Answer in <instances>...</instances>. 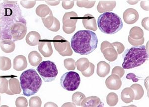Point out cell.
I'll return each instance as SVG.
<instances>
[{
  "label": "cell",
  "instance_id": "obj_1",
  "mask_svg": "<svg viewBox=\"0 0 149 107\" xmlns=\"http://www.w3.org/2000/svg\"><path fill=\"white\" fill-rule=\"evenodd\" d=\"M0 20L1 39L13 25L19 22L26 24L17 1H8L0 3Z\"/></svg>",
  "mask_w": 149,
  "mask_h": 107
},
{
  "label": "cell",
  "instance_id": "obj_2",
  "mask_svg": "<svg viewBox=\"0 0 149 107\" xmlns=\"http://www.w3.org/2000/svg\"><path fill=\"white\" fill-rule=\"evenodd\" d=\"M98 41L95 32L85 30L78 31L72 38V48L77 53L88 55L97 48Z\"/></svg>",
  "mask_w": 149,
  "mask_h": 107
},
{
  "label": "cell",
  "instance_id": "obj_3",
  "mask_svg": "<svg viewBox=\"0 0 149 107\" xmlns=\"http://www.w3.org/2000/svg\"><path fill=\"white\" fill-rule=\"evenodd\" d=\"M122 56L123 58L122 67L125 69L140 66L149 58L148 53L144 45L126 50Z\"/></svg>",
  "mask_w": 149,
  "mask_h": 107
},
{
  "label": "cell",
  "instance_id": "obj_4",
  "mask_svg": "<svg viewBox=\"0 0 149 107\" xmlns=\"http://www.w3.org/2000/svg\"><path fill=\"white\" fill-rule=\"evenodd\" d=\"M20 84L24 95L29 97L37 93L42 85V81L36 70L29 69L20 75Z\"/></svg>",
  "mask_w": 149,
  "mask_h": 107
},
{
  "label": "cell",
  "instance_id": "obj_5",
  "mask_svg": "<svg viewBox=\"0 0 149 107\" xmlns=\"http://www.w3.org/2000/svg\"><path fill=\"white\" fill-rule=\"evenodd\" d=\"M97 24L102 32L114 34L120 31L123 26L120 17L111 12H105L98 17Z\"/></svg>",
  "mask_w": 149,
  "mask_h": 107
},
{
  "label": "cell",
  "instance_id": "obj_6",
  "mask_svg": "<svg viewBox=\"0 0 149 107\" xmlns=\"http://www.w3.org/2000/svg\"><path fill=\"white\" fill-rule=\"evenodd\" d=\"M37 71L45 82L54 81L58 73L56 64L50 60L40 63L37 67Z\"/></svg>",
  "mask_w": 149,
  "mask_h": 107
},
{
  "label": "cell",
  "instance_id": "obj_7",
  "mask_svg": "<svg viewBox=\"0 0 149 107\" xmlns=\"http://www.w3.org/2000/svg\"><path fill=\"white\" fill-rule=\"evenodd\" d=\"M81 83L80 75L76 72L70 71L61 77L60 84L62 88L68 91H74L79 88Z\"/></svg>",
  "mask_w": 149,
  "mask_h": 107
},
{
  "label": "cell",
  "instance_id": "obj_8",
  "mask_svg": "<svg viewBox=\"0 0 149 107\" xmlns=\"http://www.w3.org/2000/svg\"><path fill=\"white\" fill-rule=\"evenodd\" d=\"M52 41L56 50L62 56H71L73 55V51L69 42L62 36H56Z\"/></svg>",
  "mask_w": 149,
  "mask_h": 107
},
{
  "label": "cell",
  "instance_id": "obj_9",
  "mask_svg": "<svg viewBox=\"0 0 149 107\" xmlns=\"http://www.w3.org/2000/svg\"><path fill=\"white\" fill-rule=\"evenodd\" d=\"M78 15L74 12L66 13L63 17V30L67 34H71L76 28V24L78 22Z\"/></svg>",
  "mask_w": 149,
  "mask_h": 107
},
{
  "label": "cell",
  "instance_id": "obj_10",
  "mask_svg": "<svg viewBox=\"0 0 149 107\" xmlns=\"http://www.w3.org/2000/svg\"><path fill=\"white\" fill-rule=\"evenodd\" d=\"M100 50L106 59L110 62L117 59L118 53L113 45L107 41H104L101 44Z\"/></svg>",
  "mask_w": 149,
  "mask_h": 107
},
{
  "label": "cell",
  "instance_id": "obj_11",
  "mask_svg": "<svg viewBox=\"0 0 149 107\" xmlns=\"http://www.w3.org/2000/svg\"><path fill=\"white\" fill-rule=\"evenodd\" d=\"M51 40L45 39L39 40L38 43V50L43 56L48 57L51 56L53 52L51 45Z\"/></svg>",
  "mask_w": 149,
  "mask_h": 107
},
{
  "label": "cell",
  "instance_id": "obj_12",
  "mask_svg": "<svg viewBox=\"0 0 149 107\" xmlns=\"http://www.w3.org/2000/svg\"><path fill=\"white\" fill-rule=\"evenodd\" d=\"M105 84L109 89L117 90L121 87L122 81L118 76L112 74L106 79Z\"/></svg>",
  "mask_w": 149,
  "mask_h": 107
},
{
  "label": "cell",
  "instance_id": "obj_13",
  "mask_svg": "<svg viewBox=\"0 0 149 107\" xmlns=\"http://www.w3.org/2000/svg\"><path fill=\"white\" fill-rule=\"evenodd\" d=\"M123 17L124 21L126 24H132L138 20L139 15L137 11L135 9L129 8L124 12Z\"/></svg>",
  "mask_w": 149,
  "mask_h": 107
},
{
  "label": "cell",
  "instance_id": "obj_14",
  "mask_svg": "<svg viewBox=\"0 0 149 107\" xmlns=\"http://www.w3.org/2000/svg\"><path fill=\"white\" fill-rule=\"evenodd\" d=\"M116 5L115 1H100L97 6V10L99 13L111 12Z\"/></svg>",
  "mask_w": 149,
  "mask_h": 107
},
{
  "label": "cell",
  "instance_id": "obj_15",
  "mask_svg": "<svg viewBox=\"0 0 149 107\" xmlns=\"http://www.w3.org/2000/svg\"><path fill=\"white\" fill-rule=\"evenodd\" d=\"M82 22L85 29L93 31L97 29V22L95 17L91 14H86L82 17Z\"/></svg>",
  "mask_w": 149,
  "mask_h": 107
},
{
  "label": "cell",
  "instance_id": "obj_16",
  "mask_svg": "<svg viewBox=\"0 0 149 107\" xmlns=\"http://www.w3.org/2000/svg\"><path fill=\"white\" fill-rule=\"evenodd\" d=\"M104 105L100 99L97 96H90L86 98L81 103L82 107H102Z\"/></svg>",
  "mask_w": 149,
  "mask_h": 107
},
{
  "label": "cell",
  "instance_id": "obj_17",
  "mask_svg": "<svg viewBox=\"0 0 149 107\" xmlns=\"http://www.w3.org/2000/svg\"><path fill=\"white\" fill-rule=\"evenodd\" d=\"M27 66V60L25 56L19 55L14 58L13 67L16 71H21L25 69Z\"/></svg>",
  "mask_w": 149,
  "mask_h": 107
},
{
  "label": "cell",
  "instance_id": "obj_18",
  "mask_svg": "<svg viewBox=\"0 0 149 107\" xmlns=\"http://www.w3.org/2000/svg\"><path fill=\"white\" fill-rule=\"evenodd\" d=\"M110 66L105 61H100L97 64V73L100 77H105L110 72Z\"/></svg>",
  "mask_w": 149,
  "mask_h": 107
},
{
  "label": "cell",
  "instance_id": "obj_19",
  "mask_svg": "<svg viewBox=\"0 0 149 107\" xmlns=\"http://www.w3.org/2000/svg\"><path fill=\"white\" fill-rule=\"evenodd\" d=\"M0 47L2 51L7 53H10L15 50V48L14 41L9 39L1 40L0 42Z\"/></svg>",
  "mask_w": 149,
  "mask_h": 107
},
{
  "label": "cell",
  "instance_id": "obj_20",
  "mask_svg": "<svg viewBox=\"0 0 149 107\" xmlns=\"http://www.w3.org/2000/svg\"><path fill=\"white\" fill-rule=\"evenodd\" d=\"M9 80V89L14 94H19L22 92L19 80L13 75H10Z\"/></svg>",
  "mask_w": 149,
  "mask_h": 107
},
{
  "label": "cell",
  "instance_id": "obj_21",
  "mask_svg": "<svg viewBox=\"0 0 149 107\" xmlns=\"http://www.w3.org/2000/svg\"><path fill=\"white\" fill-rule=\"evenodd\" d=\"M41 36L38 32L32 31L29 32L26 37V42L30 46H36L38 44Z\"/></svg>",
  "mask_w": 149,
  "mask_h": 107
},
{
  "label": "cell",
  "instance_id": "obj_22",
  "mask_svg": "<svg viewBox=\"0 0 149 107\" xmlns=\"http://www.w3.org/2000/svg\"><path fill=\"white\" fill-rule=\"evenodd\" d=\"M135 96L133 90L132 88H125L122 90L121 94V99L123 102L126 104L130 103L133 102L134 100Z\"/></svg>",
  "mask_w": 149,
  "mask_h": 107
},
{
  "label": "cell",
  "instance_id": "obj_23",
  "mask_svg": "<svg viewBox=\"0 0 149 107\" xmlns=\"http://www.w3.org/2000/svg\"><path fill=\"white\" fill-rule=\"evenodd\" d=\"M8 76H1L0 77V93L1 94L6 93L10 95H13V93L10 91L9 87V81L7 80Z\"/></svg>",
  "mask_w": 149,
  "mask_h": 107
},
{
  "label": "cell",
  "instance_id": "obj_24",
  "mask_svg": "<svg viewBox=\"0 0 149 107\" xmlns=\"http://www.w3.org/2000/svg\"><path fill=\"white\" fill-rule=\"evenodd\" d=\"M29 62L33 66H37L42 60V58L39 53L32 51L29 55Z\"/></svg>",
  "mask_w": 149,
  "mask_h": 107
},
{
  "label": "cell",
  "instance_id": "obj_25",
  "mask_svg": "<svg viewBox=\"0 0 149 107\" xmlns=\"http://www.w3.org/2000/svg\"><path fill=\"white\" fill-rule=\"evenodd\" d=\"M129 36L133 39L138 40L142 39L144 38V31L140 27H134L130 29Z\"/></svg>",
  "mask_w": 149,
  "mask_h": 107
},
{
  "label": "cell",
  "instance_id": "obj_26",
  "mask_svg": "<svg viewBox=\"0 0 149 107\" xmlns=\"http://www.w3.org/2000/svg\"><path fill=\"white\" fill-rule=\"evenodd\" d=\"M51 10L49 8V7L46 5H40L36 8V14L38 16L40 17H46L47 15H49Z\"/></svg>",
  "mask_w": 149,
  "mask_h": 107
},
{
  "label": "cell",
  "instance_id": "obj_27",
  "mask_svg": "<svg viewBox=\"0 0 149 107\" xmlns=\"http://www.w3.org/2000/svg\"><path fill=\"white\" fill-rule=\"evenodd\" d=\"M131 88L133 90L134 93V100H139L142 98L144 96V91L143 88L142 86L138 84H134L131 85Z\"/></svg>",
  "mask_w": 149,
  "mask_h": 107
},
{
  "label": "cell",
  "instance_id": "obj_28",
  "mask_svg": "<svg viewBox=\"0 0 149 107\" xmlns=\"http://www.w3.org/2000/svg\"><path fill=\"white\" fill-rule=\"evenodd\" d=\"M90 63V61L88 58H81L77 61L76 66L79 71L83 72L88 68Z\"/></svg>",
  "mask_w": 149,
  "mask_h": 107
},
{
  "label": "cell",
  "instance_id": "obj_29",
  "mask_svg": "<svg viewBox=\"0 0 149 107\" xmlns=\"http://www.w3.org/2000/svg\"><path fill=\"white\" fill-rule=\"evenodd\" d=\"M12 67L11 60L10 58L5 56L0 57V69L3 71L10 70Z\"/></svg>",
  "mask_w": 149,
  "mask_h": 107
},
{
  "label": "cell",
  "instance_id": "obj_30",
  "mask_svg": "<svg viewBox=\"0 0 149 107\" xmlns=\"http://www.w3.org/2000/svg\"><path fill=\"white\" fill-rule=\"evenodd\" d=\"M42 22L44 24V26L47 29H49V28H50L54 24V17L53 15L52 10L49 13V15L46 16V17H42Z\"/></svg>",
  "mask_w": 149,
  "mask_h": 107
},
{
  "label": "cell",
  "instance_id": "obj_31",
  "mask_svg": "<svg viewBox=\"0 0 149 107\" xmlns=\"http://www.w3.org/2000/svg\"><path fill=\"white\" fill-rule=\"evenodd\" d=\"M118 97L115 93H110L107 97V102L110 107H113L118 103Z\"/></svg>",
  "mask_w": 149,
  "mask_h": 107
},
{
  "label": "cell",
  "instance_id": "obj_32",
  "mask_svg": "<svg viewBox=\"0 0 149 107\" xmlns=\"http://www.w3.org/2000/svg\"><path fill=\"white\" fill-rule=\"evenodd\" d=\"M86 98V96L80 92H76L72 96V101L75 105L80 106H81L82 101Z\"/></svg>",
  "mask_w": 149,
  "mask_h": 107
},
{
  "label": "cell",
  "instance_id": "obj_33",
  "mask_svg": "<svg viewBox=\"0 0 149 107\" xmlns=\"http://www.w3.org/2000/svg\"><path fill=\"white\" fill-rule=\"evenodd\" d=\"M95 1H78L77 5L80 8H86L87 9L92 8L95 5Z\"/></svg>",
  "mask_w": 149,
  "mask_h": 107
},
{
  "label": "cell",
  "instance_id": "obj_34",
  "mask_svg": "<svg viewBox=\"0 0 149 107\" xmlns=\"http://www.w3.org/2000/svg\"><path fill=\"white\" fill-rule=\"evenodd\" d=\"M64 66L68 70H74L76 68V62L72 58H67L64 60Z\"/></svg>",
  "mask_w": 149,
  "mask_h": 107
},
{
  "label": "cell",
  "instance_id": "obj_35",
  "mask_svg": "<svg viewBox=\"0 0 149 107\" xmlns=\"http://www.w3.org/2000/svg\"><path fill=\"white\" fill-rule=\"evenodd\" d=\"M42 101L40 97L38 96L32 97L29 100V107H40L41 106Z\"/></svg>",
  "mask_w": 149,
  "mask_h": 107
},
{
  "label": "cell",
  "instance_id": "obj_36",
  "mask_svg": "<svg viewBox=\"0 0 149 107\" xmlns=\"http://www.w3.org/2000/svg\"><path fill=\"white\" fill-rule=\"evenodd\" d=\"M94 72H95V65L93 63L90 62V65L88 68L84 71L81 72V73L84 76L89 77L93 75Z\"/></svg>",
  "mask_w": 149,
  "mask_h": 107
},
{
  "label": "cell",
  "instance_id": "obj_37",
  "mask_svg": "<svg viewBox=\"0 0 149 107\" xmlns=\"http://www.w3.org/2000/svg\"><path fill=\"white\" fill-rule=\"evenodd\" d=\"M15 106L17 107H26L28 106L27 99L24 97L17 98L15 101Z\"/></svg>",
  "mask_w": 149,
  "mask_h": 107
},
{
  "label": "cell",
  "instance_id": "obj_38",
  "mask_svg": "<svg viewBox=\"0 0 149 107\" xmlns=\"http://www.w3.org/2000/svg\"><path fill=\"white\" fill-rule=\"evenodd\" d=\"M112 74L118 76L120 78H122L125 74V70L123 67L116 66L114 67L112 70Z\"/></svg>",
  "mask_w": 149,
  "mask_h": 107
},
{
  "label": "cell",
  "instance_id": "obj_39",
  "mask_svg": "<svg viewBox=\"0 0 149 107\" xmlns=\"http://www.w3.org/2000/svg\"><path fill=\"white\" fill-rule=\"evenodd\" d=\"M62 2V5L64 9L65 10H69L74 7V1L71 0H60Z\"/></svg>",
  "mask_w": 149,
  "mask_h": 107
},
{
  "label": "cell",
  "instance_id": "obj_40",
  "mask_svg": "<svg viewBox=\"0 0 149 107\" xmlns=\"http://www.w3.org/2000/svg\"><path fill=\"white\" fill-rule=\"evenodd\" d=\"M20 4L26 9H31L36 5V1H22Z\"/></svg>",
  "mask_w": 149,
  "mask_h": 107
},
{
  "label": "cell",
  "instance_id": "obj_41",
  "mask_svg": "<svg viewBox=\"0 0 149 107\" xmlns=\"http://www.w3.org/2000/svg\"><path fill=\"white\" fill-rule=\"evenodd\" d=\"M112 44L113 45L114 48H115L118 55H120L123 52L125 47L122 43H119V42H114L112 43Z\"/></svg>",
  "mask_w": 149,
  "mask_h": 107
},
{
  "label": "cell",
  "instance_id": "obj_42",
  "mask_svg": "<svg viewBox=\"0 0 149 107\" xmlns=\"http://www.w3.org/2000/svg\"><path fill=\"white\" fill-rule=\"evenodd\" d=\"M144 41H145L144 38H142V39L137 40V39H132L130 36H128V41L133 46H140L141 45L143 44Z\"/></svg>",
  "mask_w": 149,
  "mask_h": 107
},
{
  "label": "cell",
  "instance_id": "obj_43",
  "mask_svg": "<svg viewBox=\"0 0 149 107\" xmlns=\"http://www.w3.org/2000/svg\"><path fill=\"white\" fill-rule=\"evenodd\" d=\"M60 29V23L59 21L57 19L54 17V24L50 28H49V30L52 31H54L57 32Z\"/></svg>",
  "mask_w": 149,
  "mask_h": 107
},
{
  "label": "cell",
  "instance_id": "obj_44",
  "mask_svg": "<svg viewBox=\"0 0 149 107\" xmlns=\"http://www.w3.org/2000/svg\"><path fill=\"white\" fill-rule=\"evenodd\" d=\"M126 78L129 80H132L134 82H137L139 81V79L137 78V76L133 73H130L127 74Z\"/></svg>",
  "mask_w": 149,
  "mask_h": 107
},
{
  "label": "cell",
  "instance_id": "obj_45",
  "mask_svg": "<svg viewBox=\"0 0 149 107\" xmlns=\"http://www.w3.org/2000/svg\"><path fill=\"white\" fill-rule=\"evenodd\" d=\"M149 17H145L142 21V26L147 31H149Z\"/></svg>",
  "mask_w": 149,
  "mask_h": 107
},
{
  "label": "cell",
  "instance_id": "obj_46",
  "mask_svg": "<svg viewBox=\"0 0 149 107\" xmlns=\"http://www.w3.org/2000/svg\"><path fill=\"white\" fill-rule=\"evenodd\" d=\"M141 7L144 10H149V1H144L141 2Z\"/></svg>",
  "mask_w": 149,
  "mask_h": 107
},
{
  "label": "cell",
  "instance_id": "obj_47",
  "mask_svg": "<svg viewBox=\"0 0 149 107\" xmlns=\"http://www.w3.org/2000/svg\"><path fill=\"white\" fill-rule=\"evenodd\" d=\"M46 3H47L48 5L53 6H57L59 4V3L60 2V0L58 1H45Z\"/></svg>",
  "mask_w": 149,
  "mask_h": 107
},
{
  "label": "cell",
  "instance_id": "obj_48",
  "mask_svg": "<svg viewBox=\"0 0 149 107\" xmlns=\"http://www.w3.org/2000/svg\"><path fill=\"white\" fill-rule=\"evenodd\" d=\"M140 0H127V2L131 5H134L138 3Z\"/></svg>",
  "mask_w": 149,
  "mask_h": 107
},
{
  "label": "cell",
  "instance_id": "obj_49",
  "mask_svg": "<svg viewBox=\"0 0 149 107\" xmlns=\"http://www.w3.org/2000/svg\"><path fill=\"white\" fill-rule=\"evenodd\" d=\"M1 27H0V40L1 39Z\"/></svg>",
  "mask_w": 149,
  "mask_h": 107
},
{
  "label": "cell",
  "instance_id": "obj_50",
  "mask_svg": "<svg viewBox=\"0 0 149 107\" xmlns=\"http://www.w3.org/2000/svg\"><path fill=\"white\" fill-rule=\"evenodd\" d=\"M9 1V0H0V2H1V1H3V2H6V1ZM3 2H2V3H3Z\"/></svg>",
  "mask_w": 149,
  "mask_h": 107
},
{
  "label": "cell",
  "instance_id": "obj_51",
  "mask_svg": "<svg viewBox=\"0 0 149 107\" xmlns=\"http://www.w3.org/2000/svg\"><path fill=\"white\" fill-rule=\"evenodd\" d=\"M45 1H54L56 0H45Z\"/></svg>",
  "mask_w": 149,
  "mask_h": 107
},
{
  "label": "cell",
  "instance_id": "obj_52",
  "mask_svg": "<svg viewBox=\"0 0 149 107\" xmlns=\"http://www.w3.org/2000/svg\"><path fill=\"white\" fill-rule=\"evenodd\" d=\"M73 1H88V0H73Z\"/></svg>",
  "mask_w": 149,
  "mask_h": 107
},
{
  "label": "cell",
  "instance_id": "obj_53",
  "mask_svg": "<svg viewBox=\"0 0 149 107\" xmlns=\"http://www.w3.org/2000/svg\"><path fill=\"white\" fill-rule=\"evenodd\" d=\"M1 95H0V105H1Z\"/></svg>",
  "mask_w": 149,
  "mask_h": 107
},
{
  "label": "cell",
  "instance_id": "obj_54",
  "mask_svg": "<svg viewBox=\"0 0 149 107\" xmlns=\"http://www.w3.org/2000/svg\"><path fill=\"white\" fill-rule=\"evenodd\" d=\"M35 1H45V0H35Z\"/></svg>",
  "mask_w": 149,
  "mask_h": 107
},
{
  "label": "cell",
  "instance_id": "obj_55",
  "mask_svg": "<svg viewBox=\"0 0 149 107\" xmlns=\"http://www.w3.org/2000/svg\"><path fill=\"white\" fill-rule=\"evenodd\" d=\"M22 1H27V0H22Z\"/></svg>",
  "mask_w": 149,
  "mask_h": 107
},
{
  "label": "cell",
  "instance_id": "obj_56",
  "mask_svg": "<svg viewBox=\"0 0 149 107\" xmlns=\"http://www.w3.org/2000/svg\"><path fill=\"white\" fill-rule=\"evenodd\" d=\"M0 22H1V20H0Z\"/></svg>",
  "mask_w": 149,
  "mask_h": 107
}]
</instances>
